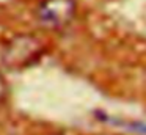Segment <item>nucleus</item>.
Returning a JSON list of instances; mask_svg holds the SVG:
<instances>
[{
	"mask_svg": "<svg viewBox=\"0 0 146 135\" xmlns=\"http://www.w3.org/2000/svg\"><path fill=\"white\" fill-rule=\"evenodd\" d=\"M76 0H39L36 6V19L46 28L61 30L76 19Z\"/></svg>",
	"mask_w": 146,
	"mask_h": 135,
	"instance_id": "nucleus-1",
	"label": "nucleus"
}]
</instances>
